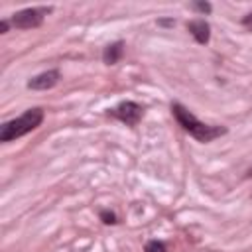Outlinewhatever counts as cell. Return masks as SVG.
<instances>
[{"label": "cell", "mask_w": 252, "mask_h": 252, "mask_svg": "<svg viewBox=\"0 0 252 252\" xmlns=\"http://www.w3.org/2000/svg\"><path fill=\"white\" fill-rule=\"evenodd\" d=\"M171 112H173L175 120L179 122V126H181L185 132H189L193 138H197L199 142H211V140H215V138H219V136H222V134L226 132V128L209 126V124L197 120L195 114H191V112H189L185 106H181L179 102H173V104H171Z\"/></svg>", "instance_id": "cell-1"}, {"label": "cell", "mask_w": 252, "mask_h": 252, "mask_svg": "<svg viewBox=\"0 0 252 252\" xmlns=\"http://www.w3.org/2000/svg\"><path fill=\"white\" fill-rule=\"evenodd\" d=\"M43 120V110L41 108H28L22 116L8 120L0 126V140L2 142H10L16 140L20 136H26L28 132L35 130Z\"/></svg>", "instance_id": "cell-2"}, {"label": "cell", "mask_w": 252, "mask_h": 252, "mask_svg": "<svg viewBox=\"0 0 252 252\" xmlns=\"http://www.w3.org/2000/svg\"><path fill=\"white\" fill-rule=\"evenodd\" d=\"M47 12H49V8H26V10L16 12L10 18V24L20 28V30H32V28L41 26Z\"/></svg>", "instance_id": "cell-3"}, {"label": "cell", "mask_w": 252, "mask_h": 252, "mask_svg": "<svg viewBox=\"0 0 252 252\" xmlns=\"http://www.w3.org/2000/svg\"><path fill=\"white\" fill-rule=\"evenodd\" d=\"M108 114H112L114 118H118L120 122L128 124V126H136L142 118V106L132 100H124L118 106H114L112 110H108Z\"/></svg>", "instance_id": "cell-4"}, {"label": "cell", "mask_w": 252, "mask_h": 252, "mask_svg": "<svg viewBox=\"0 0 252 252\" xmlns=\"http://www.w3.org/2000/svg\"><path fill=\"white\" fill-rule=\"evenodd\" d=\"M59 81V71L57 69H49V71H43L35 77H32L28 81V89H33V91H47L51 87H55Z\"/></svg>", "instance_id": "cell-5"}, {"label": "cell", "mask_w": 252, "mask_h": 252, "mask_svg": "<svg viewBox=\"0 0 252 252\" xmlns=\"http://www.w3.org/2000/svg\"><path fill=\"white\" fill-rule=\"evenodd\" d=\"M187 30L191 32V35L197 39V43H207L209 41V35H211V28L205 20H193L187 24Z\"/></svg>", "instance_id": "cell-6"}, {"label": "cell", "mask_w": 252, "mask_h": 252, "mask_svg": "<svg viewBox=\"0 0 252 252\" xmlns=\"http://www.w3.org/2000/svg\"><path fill=\"white\" fill-rule=\"evenodd\" d=\"M122 53H124V43L122 41H114V43H110V45L104 47L102 59H104V63L114 65V63H118V59L122 57Z\"/></svg>", "instance_id": "cell-7"}, {"label": "cell", "mask_w": 252, "mask_h": 252, "mask_svg": "<svg viewBox=\"0 0 252 252\" xmlns=\"http://www.w3.org/2000/svg\"><path fill=\"white\" fill-rule=\"evenodd\" d=\"M144 250L146 252H167V248H165V244L161 240H150Z\"/></svg>", "instance_id": "cell-8"}, {"label": "cell", "mask_w": 252, "mask_h": 252, "mask_svg": "<svg viewBox=\"0 0 252 252\" xmlns=\"http://www.w3.org/2000/svg\"><path fill=\"white\" fill-rule=\"evenodd\" d=\"M193 8L199 10V12H203V14H209L211 12V4H207V2H195Z\"/></svg>", "instance_id": "cell-9"}, {"label": "cell", "mask_w": 252, "mask_h": 252, "mask_svg": "<svg viewBox=\"0 0 252 252\" xmlns=\"http://www.w3.org/2000/svg\"><path fill=\"white\" fill-rule=\"evenodd\" d=\"M100 217L104 219V222H106V224H112V222H116V220H114V215H112V213H100Z\"/></svg>", "instance_id": "cell-10"}, {"label": "cell", "mask_w": 252, "mask_h": 252, "mask_svg": "<svg viewBox=\"0 0 252 252\" xmlns=\"http://www.w3.org/2000/svg\"><path fill=\"white\" fill-rule=\"evenodd\" d=\"M8 26H10V22H6V20H2V22H0V32H2V33H6V30H8Z\"/></svg>", "instance_id": "cell-11"}, {"label": "cell", "mask_w": 252, "mask_h": 252, "mask_svg": "<svg viewBox=\"0 0 252 252\" xmlns=\"http://www.w3.org/2000/svg\"><path fill=\"white\" fill-rule=\"evenodd\" d=\"M248 175H252V169H250V171H248Z\"/></svg>", "instance_id": "cell-12"}]
</instances>
